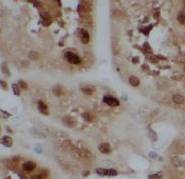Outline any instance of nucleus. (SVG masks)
Returning a JSON list of instances; mask_svg holds the SVG:
<instances>
[{
  "mask_svg": "<svg viewBox=\"0 0 185 179\" xmlns=\"http://www.w3.org/2000/svg\"><path fill=\"white\" fill-rule=\"evenodd\" d=\"M177 19H178V21L180 22V23L184 25V24H185V14L180 13L178 15V18H177Z\"/></svg>",
  "mask_w": 185,
  "mask_h": 179,
  "instance_id": "obj_13",
  "label": "nucleus"
},
{
  "mask_svg": "<svg viewBox=\"0 0 185 179\" xmlns=\"http://www.w3.org/2000/svg\"><path fill=\"white\" fill-rule=\"evenodd\" d=\"M81 39L84 43H88L89 42V39H90V36H89V33H88L86 30H81Z\"/></svg>",
  "mask_w": 185,
  "mask_h": 179,
  "instance_id": "obj_7",
  "label": "nucleus"
},
{
  "mask_svg": "<svg viewBox=\"0 0 185 179\" xmlns=\"http://www.w3.org/2000/svg\"><path fill=\"white\" fill-rule=\"evenodd\" d=\"M29 57H30V59H33V60H37L38 58H39V54L37 53V52H30L29 53Z\"/></svg>",
  "mask_w": 185,
  "mask_h": 179,
  "instance_id": "obj_12",
  "label": "nucleus"
},
{
  "mask_svg": "<svg viewBox=\"0 0 185 179\" xmlns=\"http://www.w3.org/2000/svg\"><path fill=\"white\" fill-rule=\"evenodd\" d=\"M172 101L175 102L176 104H183L184 103V97L180 94H175L172 96Z\"/></svg>",
  "mask_w": 185,
  "mask_h": 179,
  "instance_id": "obj_6",
  "label": "nucleus"
},
{
  "mask_svg": "<svg viewBox=\"0 0 185 179\" xmlns=\"http://www.w3.org/2000/svg\"><path fill=\"white\" fill-rule=\"evenodd\" d=\"M1 142H2V144L7 146V148H10V146L13 145V140H12V138H11L10 136H4V137H2Z\"/></svg>",
  "mask_w": 185,
  "mask_h": 179,
  "instance_id": "obj_9",
  "label": "nucleus"
},
{
  "mask_svg": "<svg viewBox=\"0 0 185 179\" xmlns=\"http://www.w3.org/2000/svg\"><path fill=\"white\" fill-rule=\"evenodd\" d=\"M13 91H14V93L17 95V96L20 94V92H19V89H18V85H13Z\"/></svg>",
  "mask_w": 185,
  "mask_h": 179,
  "instance_id": "obj_17",
  "label": "nucleus"
},
{
  "mask_svg": "<svg viewBox=\"0 0 185 179\" xmlns=\"http://www.w3.org/2000/svg\"><path fill=\"white\" fill-rule=\"evenodd\" d=\"M162 178H163V173H157V174L149 176V179H162Z\"/></svg>",
  "mask_w": 185,
  "mask_h": 179,
  "instance_id": "obj_14",
  "label": "nucleus"
},
{
  "mask_svg": "<svg viewBox=\"0 0 185 179\" xmlns=\"http://www.w3.org/2000/svg\"><path fill=\"white\" fill-rule=\"evenodd\" d=\"M129 83L132 87H138L140 85V79L138 77H135V76H131V77L129 78Z\"/></svg>",
  "mask_w": 185,
  "mask_h": 179,
  "instance_id": "obj_10",
  "label": "nucleus"
},
{
  "mask_svg": "<svg viewBox=\"0 0 185 179\" xmlns=\"http://www.w3.org/2000/svg\"><path fill=\"white\" fill-rule=\"evenodd\" d=\"M38 108H39V111L42 112L44 114H46V115L48 114V108H47V105L44 104V101H38Z\"/></svg>",
  "mask_w": 185,
  "mask_h": 179,
  "instance_id": "obj_11",
  "label": "nucleus"
},
{
  "mask_svg": "<svg viewBox=\"0 0 185 179\" xmlns=\"http://www.w3.org/2000/svg\"><path fill=\"white\" fill-rule=\"evenodd\" d=\"M103 100H104L106 104L110 105V106H118L120 104V101H118V99L114 98V97H111V96H105Z\"/></svg>",
  "mask_w": 185,
  "mask_h": 179,
  "instance_id": "obj_2",
  "label": "nucleus"
},
{
  "mask_svg": "<svg viewBox=\"0 0 185 179\" xmlns=\"http://www.w3.org/2000/svg\"><path fill=\"white\" fill-rule=\"evenodd\" d=\"M32 179H42L40 176H35V177H32Z\"/></svg>",
  "mask_w": 185,
  "mask_h": 179,
  "instance_id": "obj_18",
  "label": "nucleus"
},
{
  "mask_svg": "<svg viewBox=\"0 0 185 179\" xmlns=\"http://www.w3.org/2000/svg\"><path fill=\"white\" fill-rule=\"evenodd\" d=\"M116 174H118V172H116L115 170H113V169L107 170V176H115Z\"/></svg>",
  "mask_w": 185,
  "mask_h": 179,
  "instance_id": "obj_16",
  "label": "nucleus"
},
{
  "mask_svg": "<svg viewBox=\"0 0 185 179\" xmlns=\"http://www.w3.org/2000/svg\"><path fill=\"white\" fill-rule=\"evenodd\" d=\"M172 164L175 166V168H180V166L183 164V161L180 159V157H179V156L174 155L172 157Z\"/></svg>",
  "mask_w": 185,
  "mask_h": 179,
  "instance_id": "obj_4",
  "label": "nucleus"
},
{
  "mask_svg": "<svg viewBox=\"0 0 185 179\" xmlns=\"http://www.w3.org/2000/svg\"><path fill=\"white\" fill-rule=\"evenodd\" d=\"M96 173H98V175L106 176V175H107V170H106V169H98V170H96Z\"/></svg>",
  "mask_w": 185,
  "mask_h": 179,
  "instance_id": "obj_15",
  "label": "nucleus"
},
{
  "mask_svg": "<svg viewBox=\"0 0 185 179\" xmlns=\"http://www.w3.org/2000/svg\"><path fill=\"white\" fill-rule=\"evenodd\" d=\"M35 168H36V166H35V163L32 161H27L24 163V166H22V169H24V171H26V172L30 173L32 172V171H34L35 170Z\"/></svg>",
  "mask_w": 185,
  "mask_h": 179,
  "instance_id": "obj_3",
  "label": "nucleus"
},
{
  "mask_svg": "<svg viewBox=\"0 0 185 179\" xmlns=\"http://www.w3.org/2000/svg\"><path fill=\"white\" fill-rule=\"evenodd\" d=\"M98 150H100V152L103 153V154H109V153L111 152V148L108 143H102V144H100Z\"/></svg>",
  "mask_w": 185,
  "mask_h": 179,
  "instance_id": "obj_5",
  "label": "nucleus"
},
{
  "mask_svg": "<svg viewBox=\"0 0 185 179\" xmlns=\"http://www.w3.org/2000/svg\"><path fill=\"white\" fill-rule=\"evenodd\" d=\"M65 58L67 59L68 62H70L72 64H79L81 61V57L78 55L72 53V52H66L65 53Z\"/></svg>",
  "mask_w": 185,
  "mask_h": 179,
  "instance_id": "obj_1",
  "label": "nucleus"
},
{
  "mask_svg": "<svg viewBox=\"0 0 185 179\" xmlns=\"http://www.w3.org/2000/svg\"><path fill=\"white\" fill-rule=\"evenodd\" d=\"M177 150L179 152L181 153H185V139H181V140H178L177 141Z\"/></svg>",
  "mask_w": 185,
  "mask_h": 179,
  "instance_id": "obj_8",
  "label": "nucleus"
}]
</instances>
